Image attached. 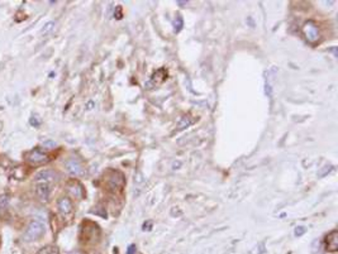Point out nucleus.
I'll return each mask as SVG.
<instances>
[{
  "mask_svg": "<svg viewBox=\"0 0 338 254\" xmlns=\"http://www.w3.org/2000/svg\"><path fill=\"white\" fill-rule=\"evenodd\" d=\"M43 145L44 147H48V148H54V147H56V142H54V141H46L43 143Z\"/></svg>",
  "mask_w": 338,
  "mask_h": 254,
  "instance_id": "ddd939ff",
  "label": "nucleus"
},
{
  "mask_svg": "<svg viewBox=\"0 0 338 254\" xmlns=\"http://www.w3.org/2000/svg\"><path fill=\"white\" fill-rule=\"evenodd\" d=\"M57 207H58V211H60L61 215L65 218L70 217L74 211L73 202L69 198H61L60 200L57 201Z\"/></svg>",
  "mask_w": 338,
  "mask_h": 254,
  "instance_id": "423d86ee",
  "label": "nucleus"
},
{
  "mask_svg": "<svg viewBox=\"0 0 338 254\" xmlns=\"http://www.w3.org/2000/svg\"><path fill=\"white\" fill-rule=\"evenodd\" d=\"M65 169L70 176H74V177H79V176L84 175V167H82L81 162H80L77 158L70 157L65 161Z\"/></svg>",
  "mask_w": 338,
  "mask_h": 254,
  "instance_id": "20e7f679",
  "label": "nucleus"
},
{
  "mask_svg": "<svg viewBox=\"0 0 338 254\" xmlns=\"http://www.w3.org/2000/svg\"><path fill=\"white\" fill-rule=\"evenodd\" d=\"M303 233H305V228L299 226V228H297V230H295V236H301Z\"/></svg>",
  "mask_w": 338,
  "mask_h": 254,
  "instance_id": "4468645a",
  "label": "nucleus"
},
{
  "mask_svg": "<svg viewBox=\"0 0 338 254\" xmlns=\"http://www.w3.org/2000/svg\"><path fill=\"white\" fill-rule=\"evenodd\" d=\"M175 32H180L181 28H183L184 22H183V18H181V16H177L176 17V20H175Z\"/></svg>",
  "mask_w": 338,
  "mask_h": 254,
  "instance_id": "9b49d317",
  "label": "nucleus"
},
{
  "mask_svg": "<svg viewBox=\"0 0 338 254\" xmlns=\"http://www.w3.org/2000/svg\"><path fill=\"white\" fill-rule=\"evenodd\" d=\"M71 254H80V253H77V252H75V253H71Z\"/></svg>",
  "mask_w": 338,
  "mask_h": 254,
  "instance_id": "dca6fc26",
  "label": "nucleus"
},
{
  "mask_svg": "<svg viewBox=\"0 0 338 254\" xmlns=\"http://www.w3.org/2000/svg\"><path fill=\"white\" fill-rule=\"evenodd\" d=\"M124 185V179L123 176L120 175L119 172H113V176L109 180V187L115 190V188H120Z\"/></svg>",
  "mask_w": 338,
  "mask_h": 254,
  "instance_id": "1a4fd4ad",
  "label": "nucleus"
},
{
  "mask_svg": "<svg viewBox=\"0 0 338 254\" xmlns=\"http://www.w3.org/2000/svg\"><path fill=\"white\" fill-rule=\"evenodd\" d=\"M35 180L36 182L37 181L50 182V183L54 185L55 182L57 181V175L54 172V171H51V169H42V171H39V172L35 176Z\"/></svg>",
  "mask_w": 338,
  "mask_h": 254,
  "instance_id": "0eeeda50",
  "label": "nucleus"
},
{
  "mask_svg": "<svg viewBox=\"0 0 338 254\" xmlns=\"http://www.w3.org/2000/svg\"><path fill=\"white\" fill-rule=\"evenodd\" d=\"M69 191L70 194L75 196L76 199H81L82 198V187L81 185H79L77 182H73L69 185Z\"/></svg>",
  "mask_w": 338,
  "mask_h": 254,
  "instance_id": "9d476101",
  "label": "nucleus"
},
{
  "mask_svg": "<svg viewBox=\"0 0 338 254\" xmlns=\"http://www.w3.org/2000/svg\"><path fill=\"white\" fill-rule=\"evenodd\" d=\"M133 249H134V245H131L130 251H128V254H133V252H134Z\"/></svg>",
  "mask_w": 338,
  "mask_h": 254,
  "instance_id": "2eb2a0df",
  "label": "nucleus"
},
{
  "mask_svg": "<svg viewBox=\"0 0 338 254\" xmlns=\"http://www.w3.org/2000/svg\"><path fill=\"white\" fill-rule=\"evenodd\" d=\"M44 233H46V225L41 220H31L25 228L23 239L25 242H36L44 236Z\"/></svg>",
  "mask_w": 338,
  "mask_h": 254,
  "instance_id": "f257e3e1",
  "label": "nucleus"
},
{
  "mask_svg": "<svg viewBox=\"0 0 338 254\" xmlns=\"http://www.w3.org/2000/svg\"><path fill=\"white\" fill-rule=\"evenodd\" d=\"M25 160H27L28 163L35 164V166H41V164L47 163L50 161V157H48L47 153H44L39 148H35V149H32V151L25 154Z\"/></svg>",
  "mask_w": 338,
  "mask_h": 254,
  "instance_id": "7ed1b4c3",
  "label": "nucleus"
},
{
  "mask_svg": "<svg viewBox=\"0 0 338 254\" xmlns=\"http://www.w3.org/2000/svg\"><path fill=\"white\" fill-rule=\"evenodd\" d=\"M326 248L329 252H336L338 249V232L333 230L327 236Z\"/></svg>",
  "mask_w": 338,
  "mask_h": 254,
  "instance_id": "6e6552de",
  "label": "nucleus"
},
{
  "mask_svg": "<svg viewBox=\"0 0 338 254\" xmlns=\"http://www.w3.org/2000/svg\"><path fill=\"white\" fill-rule=\"evenodd\" d=\"M54 25H55V22H48L47 24L44 25V28L42 29V32H41L42 35H46V33H47V32H50L51 29L54 28Z\"/></svg>",
  "mask_w": 338,
  "mask_h": 254,
  "instance_id": "f8f14e48",
  "label": "nucleus"
},
{
  "mask_svg": "<svg viewBox=\"0 0 338 254\" xmlns=\"http://www.w3.org/2000/svg\"><path fill=\"white\" fill-rule=\"evenodd\" d=\"M51 191H52V183L43 181L36 182V194L41 201H43V202L48 201Z\"/></svg>",
  "mask_w": 338,
  "mask_h": 254,
  "instance_id": "39448f33",
  "label": "nucleus"
},
{
  "mask_svg": "<svg viewBox=\"0 0 338 254\" xmlns=\"http://www.w3.org/2000/svg\"><path fill=\"white\" fill-rule=\"evenodd\" d=\"M301 31H303V35L305 37V39H307V42H309L310 44H316L317 42L319 41V28H318L317 23L313 22V20H308V22L304 23Z\"/></svg>",
  "mask_w": 338,
  "mask_h": 254,
  "instance_id": "f03ea898",
  "label": "nucleus"
}]
</instances>
